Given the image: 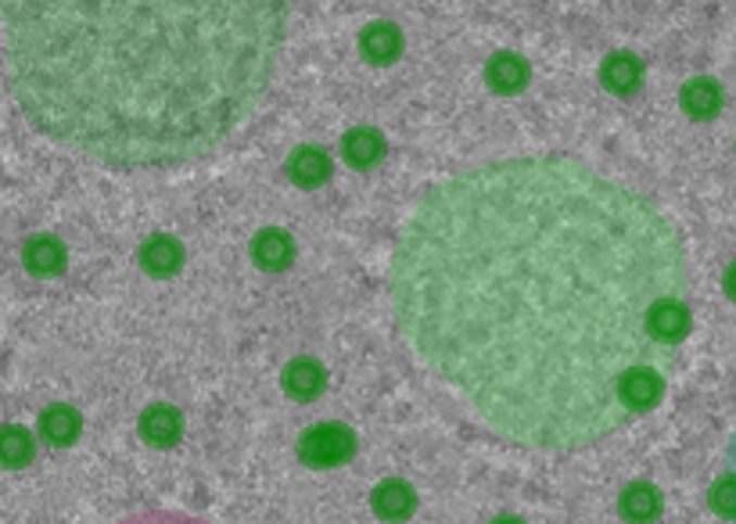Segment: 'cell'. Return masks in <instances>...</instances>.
Wrapping results in <instances>:
<instances>
[{
	"label": "cell",
	"mask_w": 736,
	"mask_h": 524,
	"mask_svg": "<svg viewBox=\"0 0 736 524\" xmlns=\"http://www.w3.org/2000/svg\"><path fill=\"white\" fill-rule=\"evenodd\" d=\"M43 427H47V435H51L54 442H62V446H65V442L79 431V421L68 410H51L43 417Z\"/></svg>",
	"instance_id": "9c48e42d"
},
{
	"label": "cell",
	"mask_w": 736,
	"mask_h": 524,
	"mask_svg": "<svg viewBox=\"0 0 736 524\" xmlns=\"http://www.w3.org/2000/svg\"><path fill=\"white\" fill-rule=\"evenodd\" d=\"M104 524H219V521H208V517H198V514H183V510H134V514H123V517H112Z\"/></svg>",
	"instance_id": "5b68a950"
},
{
	"label": "cell",
	"mask_w": 736,
	"mask_h": 524,
	"mask_svg": "<svg viewBox=\"0 0 736 524\" xmlns=\"http://www.w3.org/2000/svg\"><path fill=\"white\" fill-rule=\"evenodd\" d=\"M8 449H15V460L22 463V460H29V435L22 427H8V431H0V457H4Z\"/></svg>",
	"instance_id": "30bf717a"
},
{
	"label": "cell",
	"mask_w": 736,
	"mask_h": 524,
	"mask_svg": "<svg viewBox=\"0 0 736 524\" xmlns=\"http://www.w3.org/2000/svg\"><path fill=\"white\" fill-rule=\"evenodd\" d=\"M26 263L33 273H54L62 266V244L54 238H33L26 248Z\"/></svg>",
	"instance_id": "52a82bcc"
},
{
	"label": "cell",
	"mask_w": 736,
	"mask_h": 524,
	"mask_svg": "<svg viewBox=\"0 0 736 524\" xmlns=\"http://www.w3.org/2000/svg\"><path fill=\"white\" fill-rule=\"evenodd\" d=\"M392 309L417 367L478 424L582 449L658 402L686 334L672 219L575 158L453 172L406 216Z\"/></svg>",
	"instance_id": "6da1fadb"
},
{
	"label": "cell",
	"mask_w": 736,
	"mask_h": 524,
	"mask_svg": "<svg viewBox=\"0 0 736 524\" xmlns=\"http://www.w3.org/2000/svg\"><path fill=\"white\" fill-rule=\"evenodd\" d=\"M345 438H348V435H342L338 427H317V431H309V435H306V460H309L317 449H327V463L342 460L345 452H348V446H334V442H345Z\"/></svg>",
	"instance_id": "ba28073f"
},
{
	"label": "cell",
	"mask_w": 736,
	"mask_h": 524,
	"mask_svg": "<svg viewBox=\"0 0 736 524\" xmlns=\"http://www.w3.org/2000/svg\"><path fill=\"white\" fill-rule=\"evenodd\" d=\"M288 8L54 0L4 8L8 84L47 137L109 166H177L259 112Z\"/></svg>",
	"instance_id": "7a4b0ae2"
},
{
	"label": "cell",
	"mask_w": 736,
	"mask_h": 524,
	"mask_svg": "<svg viewBox=\"0 0 736 524\" xmlns=\"http://www.w3.org/2000/svg\"><path fill=\"white\" fill-rule=\"evenodd\" d=\"M291 177H295L302 188H317V183L331 177V158L317 148H299L295 158H291Z\"/></svg>",
	"instance_id": "277c9868"
},
{
	"label": "cell",
	"mask_w": 736,
	"mask_h": 524,
	"mask_svg": "<svg viewBox=\"0 0 736 524\" xmlns=\"http://www.w3.org/2000/svg\"><path fill=\"white\" fill-rule=\"evenodd\" d=\"M384 151V141L373 130H353L345 137V158L353 166H367V162H378Z\"/></svg>",
	"instance_id": "8992f818"
},
{
	"label": "cell",
	"mask_w": 736,
	"mask_h": 524,
	"mask_svg": "<svg viewBox=\"0 0 736 524\" xmlns=\"http://www.w3.org/2000/svg\"><path fill=\"white\" fill-rule=\"evenodd\" d=\"M711 499H715V510L726 517V524H736V431L726 442V457H722V471L715 488H711Z\"/></svg>",
	"instance_id": "3957f363"
}]
</instances>
